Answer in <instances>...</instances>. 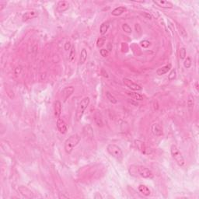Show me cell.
<instances>
[{
    "label": "cell",
    "mask_w": 199,
    "mask_h": 199,
    "mask_svg": "<svg viewBox=\"0 0 199 199\" xmlns=\"http://www.w3.org/2000/svg\"><path fill=\"white\" fill-rule=\"evenodd\" d=\"M128 171L130 173L131 175L140 177L146 178V179H151L154 177L153 173L151 170L142 165H132L129 167Z\"/></svg>",
    "instance_id": "6da1fadb"
},
{
    "label": "cell",
    "mask_w": 199,
    "mask_h": 199,
    "mask_svg": "<svg viewBox=\"0 0 199 199\" xmlns=\"http://www.w3.org/2000/svg\"><path fill=\"white\" fill-rule=\"evenodd\" d=\"M81 138L78 135L75 134V135H72V136L67 138L66 141L65 142L64 144V149L65 151L67 154H70L73 151V149L78 146V144L80 143Z\"/></svg>",
    "instance_id": "7a4b0ae2"
},
{
    "label": "cell",
    "mask_w": 199,
    "mask_h": 199,
    "mask_svg": "<svg viewBox=\"0 0 199 199\" xmlns=\"http://www.w3.org/2000/svg\"><path fill=\"white\" fill-rule=\"evenodd\" d=\"M90 99L88 96H86L80 101L78 106H77L76 112V118L78 121H81L86 109L87 108V107L90 105Z\"/></svg>",
    "instance_id": "3957f363"
},
{
    "label": "cell",
    "mask_w": 199,
    "mask_h": 199,
    "mask_svg": "<svg viewBox=\"0 0 199 199\" xmlns=\"http://www.w3.org/2000/svg\"><path fill=\"white\" fill-rule=\"evenodd\" d=\"M170 153L172 156L173 159L175 160V162L177 163L178 166L183 167L185 165V160L183 158V155L180 151V149L176 145H172L170 147Z\"/></svg>",
    "instance_id": "277c9868"
},
{
    "label": "cell",
    "mask_w": 199,
    "mask_h": 199,
    "mask_svg": "<svg viewBox=\"0 0 199 199\" xmlns=\"http://www.w3.org/2000/svg\"><path fill=\"white\" fill-rule=\"evenodd\" d=\"M107 151L111 157L117 159L118 161H121L123 159V152L122 149L119 146L115 144H109L107 147Z\"/></svg>",
    "instance_id": "5b68a950"
},
{
    "label": "cell",
    "mask_w": 199,
    "mask_h": 199,
    "mask_svg": "<svg viewBox=\"0 0 199 199\" xmlns=\"http://www.w3.org/2000/svg\"><path fill=\"white\" fill-rule=\"evenodd\" d=\"M135 145H136V148L138 149V151H140L144 155H149L151 153V149H149L148 146H146L143 142L140 140H136L135 141Z\"/></svg>",
    "instance_id": "8992f818"
},
{
    "label": "cell",
    "mask_w": 199,
    "mask_h": 199,
    "mask_svg": "<svg viewBox=\"0 0 199 199\" xmlns=\"http://www.w3.org/2000/svg\"><path fill=\"white\" fill-rule=\"evenodd\" d=\"M123 82H124V84L127 87L130 89L131 90L136 91L137 92V91H141L142 90V88L141 87V86H139L137 83H135L133 81H132L129 79H127V78H124L123 79Z\"/></svg>",
    "instance_id": "52a82bcc"
},
{
    "label": "cell",
    "mask_w": 199,
    "mask_h": 199,
    "mask_svg": "<svg viewBox=\"0 0 199 199\" xmlns=\"http://www.w3.org/2000/svg\"><path fill=\"white\" fill-rule=\"evenodd\" d=\"M18 191L20 194L23 195L25 198H33L34 195V193L32 192L26 186H23L20 185L18 187Z\"/></svg>",
    "instance_id": "ba28073f"
},
{
    "label": "cell",
    "mask_w": 199,
    "mask_h": 199,
    "mask_svg": "<svg viewBox=\"0 0 199 199\" xmlns=\"http://www.w3.org/2000/svg\"><path fill=\"white\" fill-rule=\"evenodd\" d=\"M75 89L73 86H67V87L64 88L61 91V97L64 102H65L72 95Z\"/></svg>",
    "instance_id": "9c48e42d"
},
{
    "label": "cell",
    "mask_w": 199,
    "mask_h": 199,
    "mask_svg": "<svg viewBox=\"0 0 199 199\" xmlns=\"http://www.w3.org/2000/svg\"><path fill=\"white\" fill-rule=\"evenodd\" d=\"M56 125H57V128L59 131V132L61 134H65L68 131V127H67L66 123L65 122V121L61 118H58L57 119V122H56Z\"/></svg>",
    "instance_id": "30bf717a"
},
{
    "label": "cell",
    "mask_w": 199,
    "mask_h": 199,
    "mask_svg": "<svg viewBox=\"0 0 199 199\" xmlns=\"http://www.w3.org/2000/svg\"><path fill=\"white\" fill-rule=\"evenodd\" d=\"M154 4L158 5L159 7L163 9H172L173 7L172 3H170L169 1H165V0H156V1H152Z\"/></svg>",
    "instance_id": "8fae6325"
},
{
    "label": "cell",
    "mask_w": 199,
    "mask_h": 199,
    "mask_svg": "<svg viewBox=\"0 0 199 199\" xmlns=\"http://www.w3.org/2000/svg\"><path fill=\"white\" fill-rule=\"evenodd\" d=\"M37 16H38V13H37V11H29V12H27V13H25L23 15V16H22V20L24 22L28 21V20H31V19H34L35 18V17H37Z\"/></svg>",
    "instance_id": "7c38bea8"
},
{
    "label": "cell",
    "mask_w": 199,
    "mask_h": 199,
    "mask_svg": "<svg viewBox=\"0 0 199 199\" xmlns=\"http://www.w3.org/2000/svg\"><path fill=\"white\" fill-rule=\"evenodd\" d=\"M69 8V3L67 1H60L57 4V11L59 13H63Z\"/></svg>",
    "instance_id": "4fadbf2b"
},
{
    "label": "cell",
    "mask_w": 199,
    "mask_h": 199,
    "mask_svg": "<svg viewBox=\"0 0 199 199\" xmlns=\"http://www.w3.org/2000/svg\"><path fill=\"white\" fill-rule=\"evenodd\" d=\"M83 134L86 138L88 139H92L93 137V128L90 125H86L83 127Z\"/></svg>",
    "instance_id": "5bb4252c"
},
{
    "label": "cell",
    "mask_w": 199,
    "mask_h": 199,
    "mask_svg": "<svg viewBox=\"0 0 199 199\" xmlns=\"http://www.w3.org/2000/svg\"><path fill=\"white\" fill-rule=\"evenodd\" d=\"M152 132L154 136H163V128L159 124H153L152 126Z\"/></svg>",
    "instance_id": "9a60e30c"
},
{
    "label": "cell",
    "mask_w": 199,
    "mask_h": 199,
    "mask_svg": "<svg viewBox=\"0 0 199 199\" xmlns=\"http://www.w3.org/2000/svg\"><path fill=\"white\" fill-rule=\"evenodd\" d=\"M172 68V65L170 63H169L168 65H166L164 66L161 67L157 70V74L158 76H163V75H165L166 73H167L170 69Z\"/></svg>",
    "instance_id": "2e32d148"
},
{
    "label": "cell",
    "mask_w": 199,
    "mask_h": 199,
    "mask_svg": "<svg viewBox=\"0 0 199 199\" xmlns=\"http://www.w3.org/2000/svg\"><path fill=\"white\" fill-rule=\"evenodd\" d=\"M54 111H55V116L58 119L60 117V115L61 114V103L59 101H56L55 103V107H54Z\"/></svg>",
    "instance_id": "e0dca14e"
},
{
    "label": "cell",
    "mask_w": 199,
    "mask_h": 199,
    "mask_svg": "<svg viewBox=\"0 0 199 199\" xmlns=\"http://www.w3.org/2000/svg\"><path fill=\"white\" fill-rule=\"evenodd\" d=\"M138 191L140 192L141 194H142L144 196H149L151 194V191L149 190V188L147 186L144 185V184H140L138 186Z\"/></svg>",
    "instance_id": "ac0fdd59"
},
{
    "label": "cell",
    "mask_w": 199,
    "mask_h": 199,
    "mask_svg": "<svg viewBox=\"0 0 199 199\" xmlns=\"http://www.w3.org/2000/svg\"><path fill=\"white\" fill-rule=\"evenodd\" d=\"M126 11V8L124 7V6H119V7H117L115 8L114 10L111 12V15L114 16H121V14H123Z\"/></svg>",
    "instance_id": "d6986e66"
},
{
    "label": "cell",
    "mask_w": 199,
    "mask_h": 199,
    "mask_svg": "<svg viewBox=\"0 0 199 199\" xmlns=\"http://www.w3.org/2000/svg\"><path fill=\"white\" fill-rule=\"evenodd\" d=\"M109 27H110V23L108 21L104 22L103 24H101V27H100V34L101 35L105 34L108 30Z\"/></svg>",
    "instance_id": "ffe728a7"
},
{
    "label": "cell",
    "mask_w": 199,
    "mask_h": 199,
    "mask_svg": "<svg viewBox=\"0 0 199 199\" xmlns=\"http://www.w3.org/2000/svg\"><path fill=\"white\" fill-rule=\"evenodd\" d=\"M86 59H87V51L85 48H82V51H81V53H80V63L81 65L84 64L86 61Z\"/></svg>",
    "instance_id": "44dd1931"
},
{
    "label": "cell",
    "mask_w": 199,
    "mask_h": 199,
    "mask_svg": "<svg viewBox=\"0 0 199 199\" xmlns=\"http://www.w3.org/2000/svg\"><path fill=\"white\" fill-rule=\"evenodd\" d=\"M187 105H188V108L189 109V111H192L193 109H194V101L193 96H188V101H187Z\"/></svg>",
    "instance_id": "7402d4cb"
},
{
    "label": "cell",
    "mask_w": 199,
    "mask_h": 199,
    "mask_svg": "<svg viewBox=\"0 0 199 199\" xmlns=\"http://www.w3.org/2000/svg\"><path fill=\"white\" fill-rule=\"evenodd\" d=\"M127 95L130 96L131 97L135 99L136 101H143V96L141 95L140 93H135V92H127Z\"/></svg>",
    "instance_id": "603a6c76"
},
{
    "label": "cell",
    "mask_w": 199,
    "mask_h": 199,
    "mask_svg": "<svg viewBox=\"0 0 199 199\" xmlns=\"http://www.w3.org/2000/svg\"><path fill=\"white\" fill-rule=\"evenodd\" d=\"M176 24H177V30L178 31H179V33H180V34L183 37H188V34H187V31H186L185 28H184L182 25L178 24V23H176Z\"/></svg>",
    "instance_id": "cb8c5ba5"
},
{
    "label": "cell",
    "mask_w": 199,
    "mask_h": 199,
    "mask_svg": "<svg viewBox=\"0 0 199 199\" xmlns=\"http://www.w3.org/2000/svg\"><path fill=\"white\" fill-rule=\"evenodd\" d=\"M106 97H107V99L108 100L111 104H117V99L115 98L114 97V96L112 95L111 93H110V92H108V91H107L106 92Z\"/></svg>",
    "instance_id": "d4e9b609"
},
{
    "label": "cell",
    "mask_w": 199,
    "mask_h": 199,
    "mask_svg": "<svg viewBox=\"0 0 199 199\" xmlns=\"http://www.w3.org/2000/svg\"><path fill=\"white\" fill-rule=\"evenodd\" d=\"M176 76H177V72H176L175 69H173L171 71H170V74L168 75V80L169 81H173L176 79Z\"/></svg>",
    "instance_id": "484cf974"
},
{
    "label": "cell",
    "mask_w": 199,
    "mask_h": 199,
    "mask_svg": "<svg viewBox=\"0 0 199 199\" xmlns=\"http://www.w3.org/2000/svg\"><path fill=\"white\" fill-rule=\"evenodd\" d=\"M192 65V61L190 57H187L184 59V61H183V66L185 67L186 69H189Z\"/></svg>",
    "instance_id": "4316f807"
},
{
    "label": "cell",
    "mask_w": 199,
    "mask_h": 199,
    "mask_svg": "<svg viewBox=\"0 0 199 199\" xmlns=\"http://www.w3.org/2000/svg\"><path fill=\"white\" fill-rule=\"evenodd\" d=\"M75 55H76V49H75L74 46H72V48L70 49V52H69V61H73V60L75 59Z\"/></svg>",
    "instance_id": "83f0119b"
},
{
    "label": "cell",
    "mask_w": 199,
    "mask_h": 199,
    "mask_svg": "<svg viewBox=\"0 0 199 199\" xmlns=\"http://www.w3.org/2000/svg\"><path fill=\"white\" fill-rule=\"evenodd\" d=\"M105 42H106V38H105V37H100L98 40H97V41H96V46H97L98 48H101V47H102V46L104 45V44H105Z\"/></svg>",
    "instance_id": "f1b7e54d"
},
{
    "label": "cell",
    "mask_w": 199,
    "mask_h": 199,
    "mask_svg": "<svg viewBox=\"0 0 199 199\" xmlns=\"http://www.w3.org/2000/svg\"><path fill=\"white\" fill-rule=\"evenodd\" d=\"M122 30L125 32V33H127V34H132V32L131 27L129 26V25H128V24H123Z\"/></svg>",
    "instance_id": "f546056e"
},
{
    "label": "cell",
    "mask_w": 199,
    "mask_h": 199,
    "mask_svg": "<svg viewBox=\"0 0 199 199\" xmlns=\"http://www.w3.org/2000/svg\"><path fill=\"white\" fill-rule=\"evenodd\" d=\"M187 55V51H186L185 48H181L180 49V59H184Z\"/></svg>",
    "instance_id": "4dcf8cb0"
},
{
    "label": "cell",
    "mask_w": 199,
    "mask_h": 199,
    "mask_svg": "<svg viewBox=\"0 0 199 199\" xmlns=\"http://www.w3.org/2000/svg\"><path fill=\"white\" fill-rule=\"evenodd\" d=\"M140 45L142 48H149V45H150V42L148 41V40H142V41H141Z\"/></svg>",
    "instance_id": "1f68e13d"
},
{
    "label": "cell",
    "mask_w": 199,
    "mask_h": 199,
    "mask_svg": "<svg viewBox=\"0 0 199 199\" xmlns=\"http://www.w3.org/2000/svg\"><path fill=\"white\" fill-rule=\"evenodd\" d=\"M141 15H142V16H143L146 19H148V20H152V16L151 14L149 13H146V12H142V13H141Z\"/></svg>",
    "instance_id": "d6a6232c"
},
{
    "label": "cell",
    "mask_w": 199,
    "mask_h": 199,
    "mask_svg": "<svg viewBox=\"0 0 199 199\" xmlns=\"http://www.w3.org/2000/svg\"><path fill=\"white\" fill-rule=\"evenodd\" d=\"M100 53H101V56H103V57H104V58H106V57H107L108 56V51L107 50V49H101V51H100Z\"/></svg>",
    "instance_id": "836d02e7"
},
{
    "label": "cell",
    "mask_w": 199,
    "mask_h": 199,
    "mask_svg": "<svg viewBox=\"0 0 199 199\" xmlns=\"http://www.w3.org/2000/svg\"><path fill=\"white\" fill-rule=\"evenodd\" d=\"M72 44H71V42L70 41H66L65 42V46H64V48H65V51H69L70 50L71 48H72Z\"/></svg>",
    "instance_id": "e575fe53"
},
{
    "label": "cell",
    "mask_w": 199,
    "mask_h": 199,
    "mask_svg": "<svg viewBox=\"0 0 199 199\" xmlns=\"http://www.w3.org/2000/svg\"><path fill=\"white\" fill-rule=\"evenodd\" d=\"M22 72V67L20 65H19L15 69V74L16 75H20Z\"/></svg>",
    "instance_id": "d590c367"
},
{
    "label": "cell",
    "mask_w": 199,
    "mask_h": 199,
    "mask_svg": "<svg viewBox=\"0 0 199 199\" xmlns=\"http://www.w3.org/2000/svg\"><path fill=\"white\" fill-rule=\"evenodd\" d=\"M107 50L108 51V52L111 51H112V44L111 43H108V44H107Z\"/></svg>",
    "instance_id": "8d00e7d4"
},
{
    "label": "cell",
    "mask_w": 199,
    "mask_h": 199,
    "mask_svg": "<svg viewBox=\"0 0 199 199\" xmlns=\"http://www.w3.org/2000/svg\"><path fill=\"white\" fill-rule=\"evenodd\" d=\"M94 198H103V197L101 196V194H99L98 193H96V194L94 196Z\"/></svg>",
    "instance_id": "74e56055"
}]
</instances>
